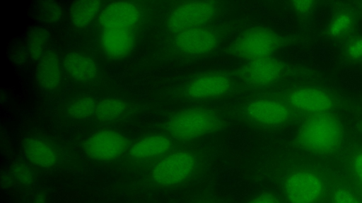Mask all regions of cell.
Wrapping results in <instances>:
<instances>
[{"label":"cell","instance_id":"6da1fadb","mask_svg":"<svg viewBox=\"0 0 362 203\" xmlns=\"http://www.w3.org/2000/svg\"><path fill=\"white\" fill-rule=\"evenodd\" d=\"M343 137L339 118L325 112L313 114L303 123L297 134V142L308 152L328 154L340 147Z\"/></svg>","mask_w":362,"mask_h":203},{"label":"cell","instance_id":"7a4b0ae2","mask_svg":"<svg viewBox=\"0 0 362 203\" xmlns=\"http://www.w3.org/2000/svg\"><path fill=\"white\" fill-rule=\"evenodd\" d=\"M219 125L217 115L206 109H185L173 116L166 128L175 139L182 141L202 137L215 130Z\"/></svg>","mask_w":362,"mask_h":203},{"label":"cell","instance_id":"3957f363","mask_svg":"<svg viewBox=\"0 0 362 203\" xmlns=\"http://www.w3.org/2000/svg\"><path fill=\"white\" fill-rule=\"evenodd\" d=\"M283 43V38L274 31L265 27H253L234 40L230 51L235 56L249 61L272 56Z\"/></svg>","mask_w":362,"mask_h":203},{"label":"cell","instance_id":"277c9868","mask_svg":"<svg viewBox=\"0 0 362 203\" xmlns=\"http://www.w3.org/2000/svg\"><path fill=\"white\" fill-rule=\"evenodd\" d=\"M197 166L195 156L186 151L171 153L153 167L151 178L162 187L179 185L187 180L194 173Z\"/></svg>","mask_w":362,"mask_h":203},{"label":"cell","instance_id":"5b68a950","mask_svg":"<svg viewBox=\"0 0 362 203\" xmlns=\"http://www.w3.org/2000/svg\"><path fill=\"white\" fill-rule=\"evenodd\" d=\"M216 10L215 2L211 1L184 2L172 10L168 18L167 26L175 34L204 27L214 17Z\"/></svg>","mask_w":362,"mask_h":203},{"label":"cell","instance_id":"8992f818","mask_svg":"<svg viewBox=\"0 0 362 203\" xmlns=\"http://www.w3.org/2000/svg\"><path fill=\"white\" fill-rule=\"evenodd\" d=\"M283 188L289 203H316L324 192L325 184L316 173L298 170L287 176Z\"/></svg>","mask_w":362,"mask_h":203},{"label":"cell","instance_id":"52a82bcc","mask_svg":"<svg viewBox=\"0 0 362 203\" xmlns=\"http://www.w3.org/2000/svg\"><path fill=\"white\" fill-rule=\"evenodd\" d=\"M128 147L127 138L115 130H101L90 136L84 143L85 153L91 159L110 161L122 154Z\"/></svg>","mask_w":362,"mask_h":203},{"label":"cell","instance_id":"ba28073f","mask_svg":"<svg viewBox=\"0 0 362 203\" xmlns=\"http://www.w3.org/2000/svg\"><path fill=\"white\" fill-rule=\"evenodd\" d=\"M174 44L183 54L199 56L214 51L218 44V37L213 30L204 26L175 34Z\"/></svg>","mask_w":362,"mask_h":203},{"label":"cell","instance_id":"9c48e42d","mask_svg":"<svg viewBox=\"0 0 362 203\" xmlns=\"http://www.w3.org/2000/svg\"><path fill=\"white\" fill-rule=\"evenodd\" d=\"M284 65L272 56L247 61L240 70L241 79L253 87H262L272 85L281 76Z\"/></svg>","mask_w":362,"mask_h":203},{"label":"cell","instance_id":"30bf717a","mask_svg":"<svg viewBox=\"0 0 362 203\" xmlns=\"http://www.w3.org/2000/svg\"><path fill=\"white\" fill-rule=\"evenodd\" d=\"M230 78L221 73H206L192 80L186 86V94L194 99L217 98L231 89Z\"/></svg>","mask_w":362,"mask_h":203},{"label":"cell","instance_id":"8fae6325","mask_svg":"<svg viewBox=\"0 0 362 203\" xmlns=\"http://www.w3.org/2000/svg\"><path fill=\"white\" fill-rule=\"evenodd\" d=\"M246 114L252 121L267 126L284 123L290 117L288 109L283 103L271 99H259L246 107Z\"/></svg>","mask_w":362,"mask_h":203},{"label":"cell","instance_id":"7c38bea8","mask_svg":"<svg viewBox=\"0 0 362 203\" xmlns=\"http://www.w3.org/2000/svg\"><path fill=\"white\" fill-rule=\"evenodd\" d=\"M140 13L137 6L132 2L119 1L105 7L99 15V23L105 28L127 29L135 25Z\"/></svg>","mask_w":362,"mask_h":203},{"label":"cell","instance_id":"4fadbf2b","mask_svg":"<svg viewBox=\"0 0 362 203\" xmlns=\"http://www.w3.org/2000/svg\"><path fill=\"white\" fill-rule=\"evenodd\" d=\"M289 102L296 109L314 114L327 112L332 106V100L327 93L310 87L293 91Z\"/></svg>","mask_w":362,"mask_h":203},{"label":"cell","instance_id":"5bb4252c","mask_svg":"<svg viewBox=\"0 0 362 203\" xmlns=\"http://www.w3.org/2000/svg\"><path fill=\"white\" fill-rule=\"evenodd\" d=\"M100 43L107 55L119 59L132 50L134 38L127 29L105 28L102 31Z\"/></svg>","mask_w":362,"mask_h":203},{"label":"cell","instance_id":"9a60e30c","mask_svg":"<svg viewBox=\"0 0 362 203\" xmlns=\"http://www.w3.org/2000/svg\"><path fill=\"white\" fill-rule=\"evenodd\" d=\"M36 79L46 90H54L59 87L62 79L61 63L55 52L48 51L38 61Z\"/></svg>","mask_w":362,"mask_h":203},{"label":"cell","instance_id":"2e32d148","mask_svg":"<svg viewBox=\"0 0 362 203\" xmlns=\"http://www.w3.org/2000/svg\"><path fill=\"white\" fill-rule=\"evenodd\" d=\"M63 66L67 73L79 82L90 81L98 74L95 61L79 52L66 54L63 59Z\"/></svg>","mask_w":362,"mask_h":203},{"label":"cell","instance_id":"e0dca14e","mask_svg":"<svg viewBox=\"0 0 362 203\" xmlns=\"http://www.w3.org/2000/svg\"><path fill=\"white\" fill-rule=\"evenodd\" d=\"M23 149L27 159L38 167L48 168L57 162V155L54 149L39 138H28L23 143Z\"/></svg>","mask_w":362,"mask_h":203},{"label":"cell","instance_id":"ac0fdd59","mask_svg":"<svg viewBox=\"0 0 362 203\" xmlns=\"http://www.w3.org/2000/svg\"><path fill=\"white\" fill-rule=\"evenodd\" d=\"M172 143L170 139L160 134L146 136L130 148V155L136 159H147L162 155L168 152Z\"/></svg>","mask_w":362,"mask_h":203},{"label":"cell","instance_id":"d6986e66","mask_svg":"<svg viewBox=\"0 0 362 203\" xmlns=\"http://www.w3.org/2000/svg\"><path fill=\"white\" fill-rule=\"evenodd\" d=\"M101 4L102 2L98 0H83L73 2L69 8L71 23L78 28L86 27L99 13Z\"/></svg>","mask_w":362,"mask_h":203},{"label":"cell","instance_id":"ffe728a7","mask_svg":"<svg viewBox=\"0 0 362 203\" xmlns=\"http://www.w3.org/2000/svg\"><path fill=\"white\" fill-rule=\"evenodd\" d=\"M127 108L126 102L122 99H105L97 104L95 115L101 121H112L120 117Z\"/></svg>","mask_w":362,"mask_h":203},{"label":"cell","instance_id":"44dd1931","mask_svg":"<svg viewBox=\"0 0 362 203\" xmlns=\"http://www.w3.org/2000/svg\"><path fill=\"white\" fill-rule=\"evenodd\" d=\"M49 41V32L43 27H35L28 35V50L30 57L39 61L47 52Z\"/></svg>","mask_w":362,"mask_h":203},{"label":"cell","instance_id":"7402d4cb","mask_svg":"<svg viewBox=\"0 0 362 203\" xmlns=\"http://www.w3.org/2000/svg\"><path fill=\"white\" fill-rule=\"evenodd\" d=\"M96 106L95 101L92 97H78L69 104L68 113L75 119L85 120L95 114Z\"/></svg>","mask_w":362,"mask_h":203},{"label":"cell","instance_id":"603a6c76","mask_svg":"<svg viewBox=\"0 0 362 203\" xmlns=\"http://www.w3.org/2000/svg\"><path fill=\"white\" fill-rule=\"evenodd\" d=\"M353 20L348 13H339L332 20L329 32L332 37H339L347 32L351 27Z\"/></svg>","mask_w":362,"mask_h":203},{"label":"cell","instance_id":"cb8c5ba5","mask_svg":"<svg viewBox=\"0 0 362 203\" xmlns=\"http://www.w3.org/2000/svg\"><path fill=\"white\" fill-rule=\"evenodd\" d=\"M40 13L45 22L54 23L62 18L63 10L55 1H44L40 6Z\"/></svg>","mask_w":362,"mask_h":203},{"label":"cell","instance_id":"d4e9b609","mask_svg":"<svg viewBox=\"0 0 362 203\" xmlns=\"http://www.w3.org/2000/svg\"><path fill=\"white\" fill-rule=\"evenodd\" d=\"M332 203H361V201L349 190L339 187L334 190Z\"/></svg>","mask_w":362,"mask_h":203},{"label":"cell","instance_id":"484cf974","mask_svg":"<svg viewBox=\"0 0 362 203\" xmlns=\"http://www.w3.org/2000/svg\"><path fill=\"white\" fill-rule=\"evenodd\" d=\"M346 53L353 61L362 60V37H358L350 42L347 46Z\"/></svg>","mask_w":362,"mask_h":203},{"label":"cell","instance_id":"4316f807","mask_svg":"<svg viewBox=\"0 0 362 203\" xmlns=\"http://www.w3.org/2000/svg\"><path fill=\"white\" fill-rule=\"evenodd\" d=\"M315 2L311 0H298L292 1V8L299 15H307L314 8Z\"/></svg>","mask_w":362,"mask_h":203},{"label":"cell","instance_id":"83f0119b","mask_svg":"<svg viewBox=\"0 0 362 203\" xmlns=\"http://www.w3.org/2000/svg\"><path fill=\"white\" fill-rule=\"evenodd\" d=\"M14 175L19 181L28 184L31 181V173L25 166L18 165L14 169Z\"/></svg>","mask_w":362,"mask_h":203},{"label":"cell","instance_id":"f1b7e54d","mask_svg":"<svg viewBox=\"0 0 362 203\" xmlns=\"http://www.w3.org/2000/svg\"><path fill=\"white\" fill-rule=\"evenodd\" d=\"M247 203H281L276 195L271 192L259 194L250 199Z\"/></svg>","mask_w":362,"mask_h":203},{"label":"cell","instance_id":"f546056e","mask_svg":"<svg viewBox=\"0 0 362 203\" xmlns=\"http://www.w3.org/2000/svg\"><path fill=\"white\" fill-rule=\"evenodd\" d=\"M352 166L354 174L362 186V152L355 155L353 159Z\"/></svg>","mask_w":362,"mask_h":203}]
</instances>
